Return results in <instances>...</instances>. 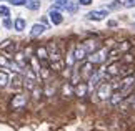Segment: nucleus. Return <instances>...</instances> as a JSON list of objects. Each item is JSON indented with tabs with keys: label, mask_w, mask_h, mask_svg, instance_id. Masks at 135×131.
I'll list each match as a JSON object with an SVG mask.
<instances>
[{
	"label": "nucleus",
	"mask_w": 135,
	"mask_h": 131,
	"mask_svg": "<svg viewBox=\"0 0 135 131\" xmlns=\"http://www.w3.org/2000/svg\"><path fill=\"white\" fill-rule=\"evenodd\" d=\"M112 91H113V86L110 83H100L97 88V96L98 99H107V98H110Z\"/></svg>",
	"instance_id": "f257e3e1"
},
{
	"label": "nucleus",
	"mask_w": 135,
	"mask_h": 131,
	"mask_svg": "<svg viewBox=\"0 0 135 131\" xmlns=\"http://www.w3.org/2000/svg\"><path fill=\"white\" fill-rule=\"evenodd\" d=\"M28 101V96L23 95V93H20V95H15L12 98V101H10V106H12L13 109H22L25 104H27Z\"/></svg>",
	"instance_id": "f03ea898"
},
{
	"label": "nucleus",
	"mask_w": 135,
	"mask_h": 131,
	"mask_svg": "<svg viewBox=\"0 0 135 131\" xmlns=\"http://www.w3.org/2000/svg\"><path fill=\"white\" fill-rule=\"evenodd\" d=\"M107 55H108L107 48H102L100 51H93L92 56H90V61L93 65H95V63H103V61L107 60Z\"/></svg>",
	"instance_id": "7ed1b4c3"
},
{
	"label": "nucleus",
	"mask_w": 135,
	"mask_h": 131,
	"mask_svg": "<svg viewBox=\"0 0 135 131\" xmlns=\"http://www.w3.org/2000/svg\"><path fill=\"white\" fill-rule=\"evenodd\" d=\"M87 93H89V86H87V83L80 81V83H75V85H74V95L75 96L84 98V96H87Z\"/></svg>",
	"instance_id": "20e7f679"
},
{
	"label": "nucleus",
	"mask_w": 135,
	"mask_h": 131,
	"mask_svg": "<svg viewBox=\"0 0 135 131\" xmlns=\"http://www.w3.org/2000/svg\"><path fill=\"white\" fill-rule=\"evenodd\" d=\"M93 63L92 61H89V63H85L84 66H82L80 70V78H84V80H90V76L93 75Z\"/></svg>",
	"instance_id": "39448f33"
},
{
	"label": "nucleus",
	"mask_w": 135,
	"mask_h": 131,
	"mask_svg": "<svg viewBox=\"0 0 135 131\" xmlns=\"http://www.w3.org/2000/svg\"><path fill=\"white\" fill-rule=\"evenodd\" d=\"M82 46L85 48V51H87L89 55H92L93 51H97V50H98V46H100V45H98V41H97V40H85L84 43H82Z\"/></svg>",
	"instance_id": "423d86ee"
},
{
	"label": "nucleus",
	"mask_w": 135,
	"mask_h": 131,
	"mask_svg": "<svg viewBox=\"0 0 135 131\" xmlns=\"http://www.w3.org/2000/svg\"><path fill=\"white\" fill-rule=\"evenodd\" d=\"M105 17H107V10H93V12L87 13L89 20H103Z\"/></svg>",
	"instance_id": "0eeeda50"
},
{
	"label": "nucleus",
	"mask_w": 135,
	"mask_h": 131,
	"mask_svg": "<svg viewBox=\"0 0 135 131\" xmlns=\"http://www.w3.org/2000/svg\"><path fill=\"white\" fill-rule=\"evenodd\" d=\"M74 56H75L77 61H82V60H85L87 56H89V53L85 51V48L82 45H79V46H75V48H74Z\"/></svg>",
	"instance_id": "6e6552de"
},
{
	"label": "nucleus",
	"mask_w": 135,
	"mask_h": 131,
	"mask_svg": "<svg viewBox=\"0 0 135 131\" xmlns=\"http://www.w3.org/2000/svg\"><path fill=\"white\" fill-rule=\"evenodd\" d=\"M50 20H52V23H54V25H60L62 22H64V17H62L60 12H57L55 8H52L50 10Z\"/></svg>",
	"instance_id": "1a4fd4ad"
},
{
	"label": "nucleus",
	"mask_w": 135,
	"mask_h": 131,
	"mask_svg": "<svg viewBox=\"0 0 135 131\" xmlns=\"http://www.w3.org/2000/svg\"><path fill=\"white\" fill-rule=\"evenodd\" d=\"M120 63L118 61H115V63H112L110 66L107 68V75L108 76H115V75H120Z\"/></svg>",
	"instance_id": "9d476101"
},
{
	"label": "nucleus",
	"mask_w": 135,
	"mask_h": 131,
	"mask_svg": "<svg viewBox=\"0 0 135 131\" xmlns=\"http://www.w3.org/2000/svg\"><path fill=\"white\" fill-rule=\"evenodd\" d=\"M35 80H37V78H32V76L23 78V86L27 88L28 91H33L35 88H37V83H35Z\"/></svg>",
	"instance_id": "9b49d317"
},
{
	"label": "nucleus",
	"mask_w": 135,
	"mask_h": 131,
	"mask_svg": "<svg viewBox=\"0 0 135 131\" xmlns=\"http://www.w3.org/2000/svg\"><path fill=\"white\" fill-rule=\"evenodd\" d=\"M45 30H47V28H45V25L37 23V25H33V27H32V32H30V35H32V36H38V35H42Z\"/></svg>",
	"instance_id": "f8f14e48"
},
{
	"label": "nucleus",
	"mask_w": 135,
	"mask_h": 131,
	"mask_svg": "<svg viewBox=\"0 0 135 131\" xmlns=\"http://www.w3.org/2000/svg\"><path fill=\"white\" fill-rule=\"evenodd\" d=\"M37 58L40 61H45L47 58H49V51H47L45 46H38V48H37Z\"/></svg>",
	"instance_id": "ddd939ff"
},
{
	"label": "nucleus",
	"mask_w": 135,
	"mask_h": 131,
	"mask_svg": "<svg viewBox=\"0 0 135 131\" xmlns=\"http://www.w3.org/2000/svg\"><path fill=\"white\" fill-rule=\"evenodd\" d=\"M123 99V95L120 91H113L112 95H110V104H118Z\"/></svg>",
	"instance_id": "4468645a"
},
{
	"label": "nucleus",
	"mask_w": 135,
	"mask_h": 131,
	"mask_svg": "<svg viewBox=\"0 0 135 131\" xmlns=\"http://www.w3.org/2000/svg\"><path fill=\"white\" fill-rule=\"evenodd\" d=\"M0 50L12 53V51H15V43H12L10 40H7V41H3V45H0Z\"/></svg>",
	"instance_id": "2eb2a0df"
},
{
	"label": "nucleus",
	"mask_w": 135,
	"mask_h": 131,
	"mask_svg": "<svg viewBox=\"0 0 135 131\" xmlns=\"http://www.w3.org/2000/svg\"><path fill=\"white\" fill-rule=\"evenodd\" d=\"M62 95H64V96H74V85L65 83L64 88H62Z\"/></svg>",
	"instance_id": "dca6fc26"
},
{
	"label": "nucleus",
	"mask_w": 135,
	"mask_h": 131,
	"mask_svg": "<svg viewBox=\"0 0 135 131\" xmlns=\"http://www.w3.org/2000/svg\"><path fill=\"white\" fill-rule=\"evenodd\" d=\"M13 27H15V30H17V32H22V30L25 28V20L18 17V18L13 22Z\"/></svg>",
	"instance_id": "f3484780"
},
{
	"label": "nucleus",
	"mask_w": 135,
	"mask_h": 131,
	"mask_svg": "<svg viewBox=\"0 0 135 131\" xmlns=\"http://www.w3.org/2000/svg\"><path fill=\"white\" fill-rule=\"evenodd\" d=\"M7 83H8V75H7V71H0V90L7 86Z\"/></svg>",
	"instance_id": "a211bd4d"
},
{
	"label": "nucleus",
	"mask_w": 135,
	"mask_h": 131,
	"mask_svg": "<svg viewBox=\"0 0 135 131\" xmlns=\"http://www.w3.org/2000/svg\"><path fill=\"white\" fill-rule=\"evenodd\" d=\"M25 5H27L30 10H38L40 8V2H38V0H27Z\"/></svg>",
	"instance_id": "6ab92c4d"
},
{
	"label": "nucleus",
	"mask_w": 135,
	"mask_h": 131,
	"mask_svg": "<svg viewBox=\"0 0 135 131\" xmlns=\"http://www.w3.org/2000/svg\"><path fill=\"white\" fill-rule=\"evenodd\" d=\"M65 8L69 10L70 13H75V12H77V8H79V5H77V3H74V2H70V0H69V2H67V5H65Z\"/></svg>",
	"instance_id": "aec40b11"
},
{
	"label": "nucleus",
	"mask_w": 135,
	"mask_h": 131,
	"mask_svg": "<svg viewBox=\"0 0 135 131\" xmlns=\"http://www.w3.org/2000/svg\"><path fill=\"white\" fill-rule=\"evenodd\" d=\"M22 81H23V80H22V78H20V76L17 75V76H15L13 80H12V86H15V88H20V86H22Z\"/></svg>",
	"instance_id": "412c9836"
},
{
	"label": "nucleus",
	"mask_w": 135,
	"mask_h": 131,
	"mask_svg": "<svg viewBox=\"0 0 135 131\" xmlns=\"http://www.w3.org/2000/svg\"><path fill=\"white\" fill-rule=\"evenodd\" d=\"M108 8H110V10H117V8H120V0H113V2L108 5Z\"/></svg>",
	"instance_id": "4be33fe9"
},
{
	"label": "nucleus",
	"mask_w": 135,
	"mask_h": 131,
	"mask_svg": "<svg viewBox=\"0 0 135 131\" xmlns=\"http://www.w3.org/2000/svg\"><path fill=\"white\" fill-rule=\"evenodd\" d=\"M3 27H7V28H12V27H13L12 20H10L8 17H5V20H3Z\"/></svg>",
	"instance_id": "5701e85b"
},
{
	"label": "nucleus",
	"mask_w": 135,
	"mask_h": 131,
	"mask_svg": "<svg viewBox=\"0 0 135 131\" xmlns=\"http://www.w3.org/2000/svg\"><path fill=\"white\" fill-rule=\"evenodd\" d=\"M0 15H3V17H8L10 15V10L7 7H0Z\"/></svg>",
	"instance_id": "b1692460"
},
{
	"label": "nucleus",
	"mask_w": 135,
	"mask_h": 131,
	"mask_svg": "<svg viewBox=\"0 0 135 131\" xmlns=\"http://www.w3.org/2000/svg\"><path fill=\"white\" fill-rule=\"evenodd\" d=\"M123 7L132 8V7H135V2H133V0H125V2H123Z\"/></svg>",
	"instance_id": "393cba45"
},
{
	"label": "nucleus",
	"mask_w": 135,
	"mask_h": 131,
	"mask_svg": "<svg viewBox=\"0 0 135 131\" xmlns=\"http://www.w3.org/2000/svg\"><path fill=\"white\" fill-rule=\"evenodd\" d=\"M25 2L27 0H10V3H13V5H25Z\"/></svg>",
	"instance_id": "a878e982"
},
{
	"label": "nucleus",
	"mask_w": 135,
	"mask_h": 131,
	"mask_svg": "<svg viewBox=\"0 0 135 131\" xmlns=\"http://www.w3.org/2000/svg\"><path fill=\"white\" fill-rule=\"evenodd\" d=\"M79 3H80V5H90L92 0H79Z\"/></svg>",
	"instance_id": "bb28decb"
},
{
	"label": "nucleus",
	"mask_w": 135,
	"mask_h": 131,
	"mask_svg": "<svg viewBox=\"0 0 135 131\" xmlns=\"http://www.w3.org/2000/svg\"><path fill=\"white\" fill-rule=\"evenodd\" d=\"M133 28H135V23H133Z\"/></svg>",
	"instance_id": "cd10ccee"
}]
</instances>
